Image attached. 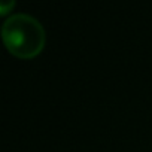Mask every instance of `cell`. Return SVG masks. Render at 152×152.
<instances>
[{
	"instance_id": "obj_1",
	"label": "cell",
	"mask_w": 152,
	"mask_h": 152,
	"mask_svg": "<svg viewBox=\"0 0 152 152\" xmlns=\"http://www.w3.org/2000/svg\"><path fill=\"white\" fill-rule=\"evenodd\" d=\"M2 37L14 55L33 58L45 46L46 34L40 21L27 12H17L6 18L2 26Z\"/></svg>"
},
{
	"instance_id": "obj_2",
	"label": "cell",
	"mask_w": 152,
	"mask_h": 152,
	"mask_svg": "<svg viewBox=\"0 0 152 152\" xmlns=\"http://www.w3.org/2000/svg\"><path fill=\"white\" fill-rule=\"evenodd\" d=\"M15 6V2L14 0H9V2H0V11H2V14H6L11 8Z\"/></svg>"
}]
</instances>
